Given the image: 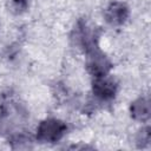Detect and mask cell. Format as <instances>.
<instances>
[{"label":"cell","mask_w":151,"mask_h":151,"mask_svg":"<svg viewBox=\"0 0 151 151\" xmlns=\"http://www.w3.org/2000/svg\"><path fill=\"white\" fill-rule=\"evenodd\" d=\"M67 126L59 119L48 118L42 120L37 129V138L42 143L58 142L66 132Z\"/></svg>","instance_id":"cell-1"},{"label":"cell","mask_w":151,"mask_h":151,"mask_svg":"<svg viewBox=\"0 0 151 151\" xmlns=\"http://www.w3.org/2000/svg\"><path fill=\"white\" fill-rule=\"evenodd\" d=\"M86 66L88 72L96 78V77L106 76L110 72L112 64L104 53H101L98 48H96L87 53Z\"/></svg>","instance_id":"cell-2"},{"label":"cell","mask_w":151,"mask_h":151,"mask_svg":"<svg viewBox=\"0 0 151 151\" xmlns=\"http://www.w3.org/2000/svg\"><path fill=\"white\" fill-rule=\"evenodd\" d=\"M93 94L101 100H110L116 96L117 83L113 78L106 76L96 77L92 83Z\"/></svg>","instance_id":"cell-3"},{"label":"cell","mask_w":151,"mask_h":151,"mask_svg":"<svg viewBox=\"0 0 151 151\" xmlns=\"http://www.w3.org/2000/svg\"><path fill=\"white\" fill-rule=\"evenodd\" d=\"M104 17H105L106 22L110 24L111 26L123 25L129 18V8L123 2L113 1L106 7Z\"/></svg>","instance_id":"cell-4"},{"label":"cell","mask_w":151,"mask_h":151,"mask_svg":"<svg viewBox=\"0 0 151 151\" xmlns=\"http://www.w3.org/2000/svg\"><path fill=\"white\" fill-rule=\"evenodd\" d=\"M130 112L133 119L139 122H146L150 118V101L147 98L140 97L136 99L130 107Z\"/></svg>","instance_id":"cell-5"},{"label":"cell","mask_w":151,"mask_h":151,"mask_svg":"<svg viewBox=\"0 0 151 151\" xmlns=\"http://www.w3.org/2000/svg\"><path fill=\"white\" fill-rule=\"evenodd\" d=\"M137 145L139 147H144L150 143V127H143L142 130H139L138 134H137Z\"/></svg>","instance_id":"cell-6"},{"label":"cell","mask_w":151,"mask_h":151,"mask_svg":"<svg viewBox=\"0 0 151 151\" xmlns=\"http://www.w3.org/2000/svg\"><path fill=\"white\" fill-rule=\"evenodd\" d=\"M27 7V1L26 0H8V8L11 12L19 14L24 12Z\"/></svg>","instance_id":"cell-7"}]
</instances>
